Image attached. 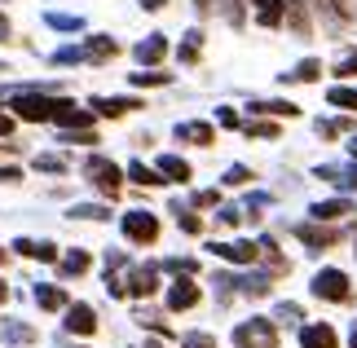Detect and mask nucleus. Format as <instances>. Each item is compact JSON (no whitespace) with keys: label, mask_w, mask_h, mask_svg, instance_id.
Instances as JSON below:
<instances>
[{"label":"nucleus","mask_w":357,"mask_h":348,"mask_svg":"<svg viewBox=\"0 0 357 348\" xmlns=\"http://www.w3.org/2000/svg\"><path fill=\"white\" fill-rule=\"evenodd\" d=\"M36 168H40V172H62L66 163H62L58 155H40V159H36Z\"/></svg>","instance_id":"72a5a7b5"},{"label":"nucleus","mask_w":357,"mask_h":348,"mask_svg":"<svg viewBox=\"0 0 357 348\" xmlns=\"http://www.w3.org/2000/svg\"><path fill=\"white\" fill-rule=\"evenodd\" d=\"M247 133H252V137H273L278 128H273V123H247Z\"/></svg>","instance_id":"58836bf2"},{"label":"nucleus","mask_w":357,"mask_h":348,"mask_svg":"<svg viewBox=\"0 0 357 348\" xmlns=\"http://www.w3.org/2000/svg\"><path fill=\"white\" fill-rule=\"evenodd\" d=\"M18 176H22L18 168H0V181H18Z\"/></svg>","instance_id":"37998d69"},{"label":"nucleus","mask_w":357,"mask_h":348,"mask_svg":"<svg viewBox=\"0 0 357 348\" xmlns=\"http://www.w3.org/2000/svg\"><path fill=\"white\" fill-rule=\"evenodd\" d=\"M318 71H322V62H318V58H309V62H300V66H296V75H291V80L309 84V80H318Z\"/></svg>","instance_id":"a878e982"},{"label":"nucleus","mask_w":357,"mask_h":348,"mask_svg":"<svg viewBox=\"0 0 357 348\" xmlns=\"http://www.w3.org/2000/svg\"><path fill=\"white\" fill-rule=\"evenodd\" d=\"M195 5H199V9H203V13H208V9H212V0H195Z\"/></svg>","instance_id":"49530a36"},{"label":"nucleus","mask_w":357,"mask_h":348,"mask_svg":"<svg viewBox=\"0 0 357 348\" xmlns=\"http://www.w3.org/2000/svg\"><path fill=\"white\" fill-rule=\"evenodd\" d=\"M181 348H216V340H212V335H203V331H190V335L181 340Z\"/></svg>","instance_id":"c756f323"},{"label":"nucleus","mask_w":357,"mask_h":348,"mask_svg":"<svg viewBox=\"0 0 357 348\" xmlns=\"http://www.w3.org/2000/svg\"><path fill=\"white\" fill-rule=\"evenodd\" d=\"M252 110H260V115H287V119L296 115V106H291V102H256Z\"/></svg>","instance_id":"393cba45"},{"label":"nucleus","mask_w":357,"mask_h":348,"mask_svg":"<svg viewBox=\"0 0 357 348\" xmlns=\"http://www.w3.org/2000/svg\"><path fill=\"white\" fill-rule=\"evenodd\" d=\"M349 150H353V159H357V137H353V142H349Z\"/></svg>","instance_id":"09e8293b"},{"label":"nucleus","mask_w":357,"mask_h":348,"mask_svg":"<svg viewBox=\"0 0 357 348\" xmlns=\"http://www.w3.org/2000/svg\"><path fill=\"white\" fill-rule=\"evenodd\" d=\"M9 340H13V344H31L36 331H31V326H9Z\"/></svg>","instance_id":"c9c22d12"},{"label":"nucleus","mask_w":357,"mask_h":348,"mask_svg":"<svg viewBox=\"0 0 357 348\" xmlns=\"http://www.w3.org/2000/svg\"><path fill=\"white\" fill-rule=\"evenodd\" d=\"M0 40H9V18L0 13Z\"/></svg>","instance_id":"a18cd8bd"},{"label":"nucleus","mask_w":357,"mask_h":348,"mask_svg":"<svg viewBox=\"0 0 357 348\" xmlns=\"http://www.w3.org/2000/svg\"><path fill=\"white\" fill-rule=\"evenodd\" d=\"M13 110H18L22 119L40 123V119H53V115H58V102H53V97H40V93H18V97H13Z\"/></svg>","instance_id":"f03ea898"},{"label":"nucleus","mask_w":357,"mask_h":348,"mask_svg":"<svg viewBox=\"0 0 357 348\" xmlns=\"http://www.w3.org/2000/svg\"><path fill=\"white\" fill-rule=\"evenodd\" d=\"M163 5H168V0H142V9H150V13H155V9H163Z\"/></svg>","instance_id":"c03bdc74"},{"label":"nucleus","mask_w":357,"mask_h":348,"mask_svg":"<svg viewBox=\"0 0 357 348\" xmlns=\"http://www.w3.org/2000/svg\"><path fill=\"white\" fill-rule=\"evenodd\" d=\"M93 110H102V115H128V110H142L137 97H93Z\"/></svg>","instance_id":"f8f14e48"},{"label":"nucleus","mask_w":357,"mask_h":348,"mask_svg":"<svg viewBox=\"0 0 357 348\" xmlns=\"http://www.w3.org/2000/svg\"><path fill=\"white\" fill-rule=\"evenodd\" d=\"M49 27H58V31H75L79 18H71V13H49Z\"/></svg>","instance_id":"7c9ffc66"},{"label":"nucleus","mask_w":357,"mask_h":348,"mask_svg":"<svg viewBox=\"0 0 357 348\" xmlns=\"http://www.w3.org/2000/svg\"><path fill=\"white\" fill-rule=\"evenodd\" d=\"M313 296L318 300H349V278L340 273V269H322L318 278H313Z\"/></svg>","instance_id":"20e7f679"},{"label":"nucleus","mask_w":357,"mask_h":348,"mask_svg":"<svg viewBox=\"0 0 357 348\" xmlns=\"http://www.w3.org/2000/svg\"><path fill=\"white\" fill-rule=\"evenodd\" d=\"M163 53H168V40H163V36H150V40L137 45V62H142V66H155V62H163Z\"/></svg>","instance_id":"ddd939ff"},{"label":"nucleus","mask_w":357,"mask_h":348,"mask_svg":"<svg viewBox=\"0 0 357 348\" xmlns=\"http://www.w3.org/2000/svg\"><path fill=\"white\" fill-rule=\"evenodd\" d=\"M58 123H66V128H84V123H93L89 110H79L75 102H58V115H53Z\"/></svg>","instance_id":"2eb2a0df"},{"label":"nucleus","mask_w":357,"mask_h":348,"mask_svg":"<svg viewBox=\"0 0 357 348\" xmlns=\"http://www.w3.org/2000/svg\"><path fill=\"white\" fill-rule=\"evenodd\" d=\"M318 176H331L335 186H357V168H318Z\"/></svg>","instance_id":"5701e85b"},{"label":"nucleus","mask_w":357,"mask_h":348,"mask_svg":"<svg viewBox=\"0 0 357 348\" xmlns=\"http://www.w3.org/2000/svg\"><path fill=\"white\" fill-rule=\"evenodd\" d=\"M216 5L225 9V18H229V22H243V0H216Z\"/></svg>","instance_id":"473e14b6"},{"label":"nucleus","mask_w":357,"mask_h":348,"mask_svg":"<svg viewBox=\"0 0 357 348\" xmlns=\"http://www.w3.org/2000/svg\"><path fill=\"white\" fill-rule=\"evenodd\" d=\"M89 269V252H71L62 260V273H84Z\"/></svg>","instance_id":"cd10ccee"},{"label":"nucleus","mask_w":357,"mask_h":348,"mask_svg":"<svg viewBox=\"0 0 357 348\" xmlns=\"http://www.w3.org/2000/svg\"><path fill=\"white\" fill-rule=\"evenodd\" d=\"M66 331H75V335H93V331H98V313H93L89 304H71V309H66Z\"/></svg>","instance_id":"423d86ee"},{"label":"nucleus","mask_w":357,"mask_h":348,"mask_svg":"<svg viewBox=\"0 0 357 348\" xmlns=\"http://www.w3.org/2000/svg\"><path fill=\"white\" fill-rule=\"evenodd\" d=\"M13 252H22V256H31V260H58V247H53V243H31V239H18V243H13Z\"/></svg>","instance_id":"f3484780"},{"label":"nucleus","mask_w":357,"mask_h":348,"mask_svg":"<svg viewBox=\"0 0 357 348\" xmlns=\"http://www.w3.org/2000/svg\"><path fill=\"white\" fill-rule=\"evenodd\" d=\"M199 49H203V36H199V31H190V36H185V45H181V62H195V58H199Z\"/></svg>","instance_id":"bb28decb"},{"label":"nucleus","mask_w":357,"mask_h":348,"mask_svg":"<svg viewBox=\"0 0 357 348\" xmlns=\"http://www.w3.org/2000/svg\"><path fill=\"white\" fill-rule=\"evenodd\" d=\"M296 239H300V243H309V247H318V252H322V247H335V243H340V229H322V225H300V229H296Z\"/></svg>","instance_id":"9d476101"},{"label":"nucleus","mask_w":357,"mask_h":348,"mask_svg":"<svg viewBox=\"0 0 357 348\" xmlns=\"http://www.w3.org/2000/svg\"><path fill=\"white\" fill-rule=\"evenodd\" d=\"M176 137H181V142H195V146H212V123H181V128H176Z\"/></svg>","instance_id":"a211bd4d"},{"label":"nucleus","mask_w":357,"mask_h":348,"mask_svg":"<svg viewBox=\"0 0 357 348\" xmlns=\"http://www.w3.org/2000/svg\"><path fill=\"white\" fill-rule=\"evenodd\" d=\"M0 300H9V287L5 282H0Z\"/></svg>","instance_id":"de8ad7c7"},{"label":"nucleus","mask_w":357,"mask_h":348,"mask_svg":"<svg viewBox=\"0 0 357 348\" xmlns=\"http://www.w3.org/2000/svg\"><path fill=\"white\" fill-rule=\"evenodd\" d=\"M212 252L221 256V260H234V264H252V260L260 256V247H256V243H216Z\"/></svg>","instance_id":"6e6552de"},{"label":"nucleus","mask_w":357,"mask_h":348,"mask_svg":"<svg viewBox=\"0 0 357 348\" xmlns=\"http://www.w3.org/2000/svg\"><path fill=\"white\" fill-rule=\"evenodd\" d=\"M349 344H353V348H357V326H353V335H349Z\"/></svg>","instance_id":"8fccbe9b"},{"label":"nucleus","mask_w":357,"mask_h":348,"mask_svg":"<svg viewBox=\"0 0 357 348\" xmlns=\"http://www.w3.org/2000/svg\"><path fill=\"white\" fill-rule=\"evenodd\" d=\"M128 176L137 181V186H159V181H163L155 168H146V163H128Z\"/></svg>","instance_id":"4be33fe9"},{"label":"nucleus","mask_w":357,"mask_h":348,"mask_svg":"<svg viewBox=\"0 0 357 348\" xmlns=\"http://www.w3.org/2000/svg\"><path fill=\"white\" fill-rule=\"evenodd\" d=\"M123 234H128L132 243H155L159 239V220L150 212H128L123 216Z\"/></svg>","instance_id":"39448f33"},{"label":"nucleus","mask_w":357,"mask_h":348,"mask_svg":"<svg viewBox=\"0 0 357 348\" xmlns=\"http://www.w3.org/2000/svg\"><path fill=\"white\" fill-rule=\"evenodd\" d=\"M71 216H79V220H106L111 212H106V207H75Z\"/></svg>","instance_id":"f704fd0d"},{"label":"nucleus","mask_w":357,"mask_h":348,"mask_svg":"<svg viewBox=\"0 0 357 348\" xmlns=\"http://www.w3.org/2000/svg\"><path fill=\"white\" fill-rule=\"evenodd\" d=\"M247 181H252V172H247V168H229L225 172V186H247Z\"/></svg>","instance_id":"e433bc0d"},{"label":"nucleus","mask_w":357,"mask_h":348,"mask_svg":"<svg viewBox=\"0 0 357 348\" xmlns=\"http://www.w3.org/2000/svg\"><path fill=\"white\" fill-rule=\"evenodd\" d=\"M115 53H119V45H115L111 36H93L89 49H84V58L89 62H106V58H115Z\"/></svg>","instance_id":"dca6fc26"},{"label":"nucleus","mask_w":357,"mask_h":348,"mask_svg":"<svg viewBox=\"0 0 357 348\" xmlns=\"http://www.w3.org/2000/svg\"><path fill=\"white\" fill-rule=\"evenodd\" d=\"M9 133H13V119H9V115H0V137H9Z\"/></svg>","instance_id":"79ce46f5"},{"label":"nucleus","mask_w":357,"mask_h":348,"mask_svg":"<svg viewBox=\"0 0 357 348\" xmlns=\"http://www.w3.org/2000/svg\"><path fill=\"white\" fill-rule=\"evenodd\" d=\"M326 102H331V106H344V110H357V93L353 89H331V93H326Z\"/></svg>","instance_id":"b1692460"},{"label":"nucleus","mask_w":357,"mask_h":348,"mask_svg":"<svg viewBox=\"0 0 357 348\" xmlns=\"http://www.w3.org/2000/svg\"><path fill=\"white\" fill-rule=\"evenodd\" d=\"M313 216H318V220H340V216H353V203H349V199L318 203V207H313Z\"/></svg>","instance_id":"6ab92c4d"},{"label":"nucleus","mask_w":357,"mask_h":348,"mask_svg":"<svg viewBox=\"0 0 357 348\" xmlns=\"http://www.w3.org/2000/svg\"><path fill=\"white\" fill-rule=\"evenodd\" d=\"M132 84H146V89H150V84H168V75H163V71H137Z\"/></svg>","instance_id":"2f4dec72"},{"label":"nucleus","mask_w":357,"mask_h":348,"mask_svg":"<svg viewBox=\"0 0 357 348\" xmlns=\"http://www.w3.org/2000/svg\"><path fill=\"white\" fill-rule=\"evenodd\" d=\"M252 5H256V18L265 27H278L287 18V0H252Z\"/></svg>","instance_id":"4468645a"},{"label":"nucleus","mask_w":357,"mask_h":348,"mask_svg":"<svg viewBox=\"0 0 357 348\" xmlns=\"http://www.w3.org/2000/svg\"><path fill=\"white\" fill-rule=\"evenodd\" d=\"M318 9H326V13H331V18H340V22H344L349 18V0H318Z\"/></svg>","instance_id":"c85d7f7f"},{"label":"nucleus","mask_w":357,"mask_h":348,"mask_svg":"<svg viewBox=\"0 0 357 348\" xmlns=\"http://www.w3.org/2000/svg\"><path fill=\"white\" fill-rule=\"evenodd\" d=\"M84 176H89L102 194H111V199L119 194V181H123V172L115 168L111 159H89V163H84Z\"/></svg>","instance_id":"7ed1b4c3"},{"label":"nucleus","mask_w":357,"mask_h":348,"mask_svg":"<svg viewBox=\"0 0 357 348\" xmlns=\"http://www.w3.org/2000/svg\"><path fill=\"white\" fill-rule=\"evenodd\" d=\"M181 229H185V234H199V229H203V220H199V216H190V212H181Z\"/></svg>","instance_id":"4c0bfd02"},{"label":"nucleus","mask_w":357,"mask_h":348,"mask_svg":"<svg viewBox=\"0 0 357 348\" xmlns=\"http://www.w3.org/2000/svg\"><path fill=\"white\" fill-rule=\"evenodd\" d=\"M195 304H199V287L190 282V278H176L172 291H168V309L181 313V309H195Z\"/></svg>","instance_id":"0eeeda50"},{"label":"nucleus","mask_w":357,"mask_h":348,"mask_svg":"<svg viewBox=\"0 0 357 348\" xmlns=\"http://www.w3.org/2000/svg\"><path fill=\"white\" fill-rule=\"evenodd\" d=\"M300 344H305V348H340L335 331L326 326V322H313V326H305V331H300Z\"/></svg>","instance_id":"1a4fd4ad"},{"label":"nucleus","mask_w":357,"mask_h":348,"mask_svg":"<svg viewBox=\"0 0 357 348\" xmlns=\"http://www.w3.org/2000/svg\"><path fill=\"white\" fill-rule=\"evenodd\" d=\"M0 264H5V247H0Z\"/></svg>","instance_id":"3c124183"},{"label":"nucleus","mask_w":357,"mask_h":348,"mask_svg":"<svg viewBox=\"0 0 357 348\" xmlns=\"http://www.w3.org/2000/svg\"><path fill=\"white\" fill-rule=\"evenodd\" d=\"M278 317H282V322H287V317L296 322V317H300V309H296V304H282V309H278Z\"/></svg>","instance_id":"a19ab883"},{"label":"nucleus","mask_w":357,"mask_h":348,"mask_svg":"<svg viewBox=\"0 0 357 348\" xmlns=\"http://www.w3.org/2000/svg\"><path fill=\"white\" fill-rule=\"evenodd\" d=\"M36 300H40V309H66V291L62 287H40Z\"/></svg>","instance_id":"412c9836"},{"label":"nucleus","mask_w":357,"mask_h":348,"mask_svg":"<svg viewBox=\"0 0 357 348\" xmlns=\"http://www.w3.org/2000/svg\"><path fill=\"white\" fill-rule=\"evenodd\" d=\"M340 75H357V53H349V58L340 62Z\"/></svg>","instance_id":"ea45409f"},{"label":"nucleus","mask_w":357,"mask_h":348,"mask_svg":"<svg viewBox=\"0 0 357 348\" xmlns=\"http://www.w3.org/2000/svg\"><path fill=\"white\" fill-rule=\"evenodd\" d=\"M159 176H168V181H190V163L176 159V155H163V159H159Z\"/></svg>","instance_id":"aec40b11"},{"label":"nucleus","mask_w":357,"mask_h":348,"mask_svg":"<svg viewBox=\"0 0 357 348\" xmlns=\"http://www.w3.org/2000/svg\"><path fill=\"white\" fill-rule=\"evenodd\" d=\"M234 344L238 348H278V331H273L269 317H252L234 331Z\"/></svg>","instance_id":"f257e3e1"},{"label":"nucleus","mask_w":357,"mask_h":348,"mask_svg":"<svg viewBox=\"0 0 357 348\" xmlns=\"http://www.w3.org/2000/svg\"><path fill=\"white\" fill-rule=\"evenodd\" d=\"M155 287H159V269H155V264L132 269V278H128V291H132V296H155Z\"/></svg>","instance_id":"9b49d317"}]
</instances>
